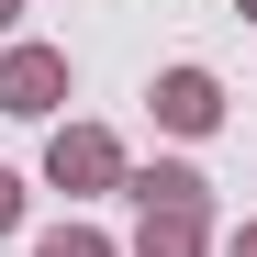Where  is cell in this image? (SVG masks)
<instances>
[{"instance_id": "7a4b0ae2", "label": "cell", "mask_w": 257, "mask_h": 257, "mask_svg": "<svg viewBox=\"0 0 257 257\" xmlns=\"http://www.w3.org/2000/svg\"><path fill=\"white\" fill-rule=\"evenodd\" d=\"M157 112H168V123H179V135H201V123H212V112H224V90H212V78H201V67H168V78H157Z\"/></svg>"}, {"instance_id": "8992f818", "label": "cell", "mask_w": 257, "mask_h": 257, "mask_svg": "<svg viewBox=\"0 0 257 257\" xmlns=\"http://www.w3.org/2000/svg\"><path fill=\"white\" fill-rule=\"evenodd\" d=\"M45 257H112V246H101V235H78V224H67V235H45Z\"/></svg>"}, {"instance_id": "ba28073f", "label": "cell", "mask_w": 257, "mask_h": 257, "mask_svg": "<svg viewBox=\"0 0 257 257\" xmlns=\"http://www.w3.org/2000/svg\"><path fill=\"white\" fill-rule=\"evenodd\" d=\"M224 257H257V235H235V246H224Z\"/></svg>"}, {"instance_id": "6da1fadb", "label": "cell", "mask_w": 257, "mask_h": 257, "mask_svg": "<svg viewBox=\"0 0 257 257\" xmlns=\"http://www.w3.org/2000/svg\"><path fill=\"white\" fill-rule=\"evenodd\" d=\"M56 90H67V67L45 45H23L12 67H0V112H56Z\"/></svg>"}, {"instance_id": "52a82bcc", "label": "cell", "mask_w": 257, "mask_h": 257, "mask_svg": "<svg viewBox=\"0 0 257 257\" xmlns=\"http://www.w3.org/2000/svg\"><path fill=\"white\" fill-rule=\"evenodd\" d=\"M12 212H23V190H12V168H0V224H12Z\"/></svg>"}, {"instance_id": "9c48e42d", "label": "cell", "mask_w": 257, "mask_h": 257, "mask_svg": "<svg viewBox=\"0 0 257 257\" xmlns=\"http://www.w3.org/2000/svg\"><path fill=\"white\" fill-rule=\"evenodd\" d=\"M0 23H12V0H0Z\"/></svg>"}, {"instance_id": "277c9868", "label": "cell", "mask_w": 257, "mask_h": 257, "mask_svg": "<svg viewBox=\"0 0 257 257\" xmlns=\"http://www.w3.org/2000/svg\"><path fill=\"white\" fill-rule=\"evenodd\" d=\"M146 190V212H201V179H190V168H157V179H135Z\"/></svg>"}, {"instance_id": "3957f363", "label": "cell", "mask_w": 257, "mask_h": 257, "mask_svg": "<svg viewBox=\"0 0 257 257\" xmlns=\"http://www.w3.org/2000/svg\"><path fill=\"white\" fill-rule=\"evenodd\" d=\"M56 179H112V135H90V123H78V135H56Z\"/></svg>"}, {"instance_id": "30bf717a", "label": "cell", "mask_w": 257, "mask_h": 257, "mask_svg": "<svg viewBox=\"0 0 257 257\" xmlns=\"http://www.w3.org/2000/svg\"><path fill=\"white\" fill-rule=\"evenodd\" d=\"M246 12H257V0H246Z\"/></svg>"}, {"instance_id": "5b68a950", "label": "cell", "mask_w": 257, "mask_h": 257, "mask_svg": "<svg viewBox=\"0 0 257 257\" xmlns=\"http://www.w3.org/2000/svg\"><path fill=\"white\" fill-rule=\"evenodd\" d=\"M146 257H201V235H190V212H146Z\"/></svg>"}]
</instances>
